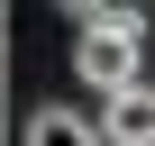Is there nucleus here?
<instances>
[{"mask_svg": "<svg viewBox=\"0 0 155 146\" xmlns=\"http://www.w3.org/2000/svg\"><path fill=\"white\" fill-rule=\"evenodd\" d=\"M137 55H146V18H137V0L119 18H91L82 37H73V73H82L91 91H128L137 82Z\"/></svg>", "mask_w": 155, "mask_h": 146, "instance_id": "nucleus-1", "label": "nucleus"}, {"mask_svg": "<svg viewBox=\"0 0 155 146\" xmlns=\"http://www.w3.org/2000/svg\"><path fill=\"white\" fill-rule=\"evenodd\" d=\"M18 146H110V128L82 119V110H64V101H46V110H28Z\"/></svg>", "mask_w": 155, "mask_h": 146, "instance_id": "nucleus-2", "label": "nucleus"}, {"mask_svg": "<svg viewBox=\"0 0 155 146\" xmlns=\"http://www.w3.org/2000/svg\"><path fill=\"white\" fill-rule=\"evenodd\" d=\"M101 128H110V146H155V91L146 82L101 91Z\"/></svg>", "mask_w": 155, "mask_h": 146, "instance_id": "nucleus-3", "label": "nucleus"}, {"mask_svg": "<svg viewBox=\"0 0 155 146\" xmlns=\"http://www.w3.org/2000/svg\"><path fill=\"white\" fill-rule=\"evenodd\" d=\"M55 9H73V18H82V28H91V18H119V9H128V0H55Z\"/></svg>", "mask_w": 155, "mask_h": 146, "instance_id": "nucleus-4", "label": "nucleus"}]
</instances>
